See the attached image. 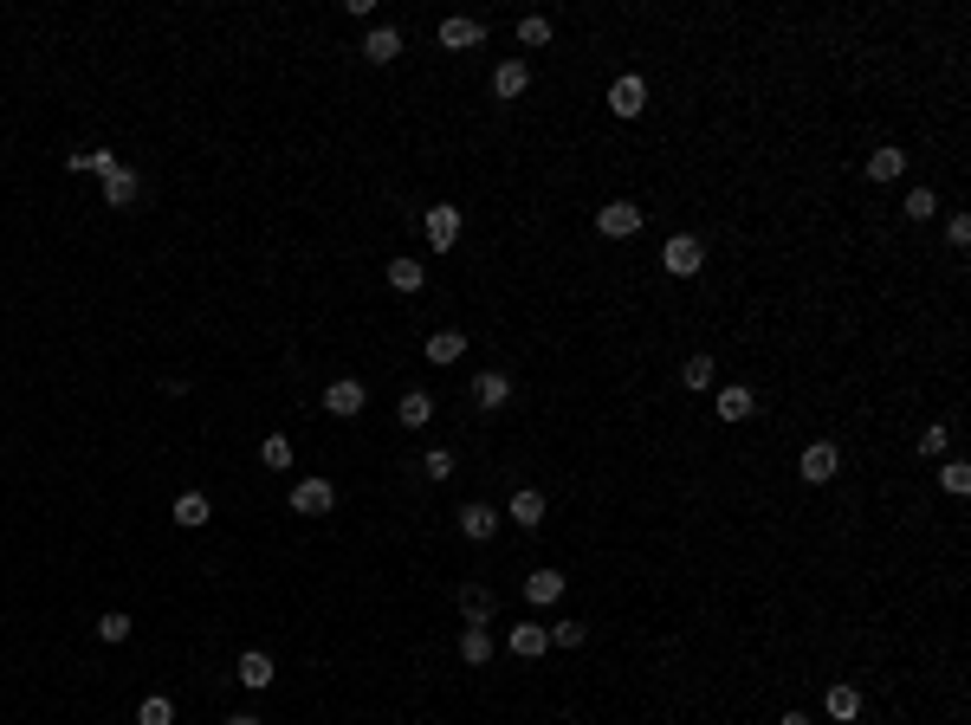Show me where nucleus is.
<instances>
[{
	"instance_id": "7ed1b4c3",
	"label": "nucleus",
	"mask_w": 971,
	"mask_h": 725,
	"mask_svg": "<svg viewBox=\"0 0 971 725\" xmlns=\"http://www.w3.org/2000/svg\"><path fill=\"white\" fill-rule=\"evenodd\" d=\"M836 473H842V454H836V441H810V447L797 454V480H803V486H829Z\"/></svg>"
},
{
	"instance_id": "a211bd4d",
	"label": "nucleus",
	"mask_w": 971,
	"mask_h": 725,
	"mask_svg": "<svg viewBox=\"0 0 971 725\" xmlns=\"http://www.w3.org/2000/svg\"><path fill=\"white\" fill-rule=\"evenodd\" d=\"M175 525H182V531H201V525H208V518H214V505H208V492H182V499H175Z\"/></svg>"
},
{
	"instance_id": "bb28decb",
	"label": "nucleus",
	"mask_w": 971,
	"mask_h": 725,
	"mask_svg": "<svg viewBox=\"0 0 971 725\" xmlns=\"http://www.w3.org/2000/svg\"><path fill=\"white\" fill-rule=\"evenodd\" d=\"M460 661H467V667L492 661V635H486V628H467V635H460Z\"/></svg>"
},
{
	"instance_id": "1a4fd4ad",
	"label": "nucleus",
	"mask_w": 971,
	"mask_h": 725,
	"mask_svg": "<svg viewBox=\"0 0 971 725\" xmlns=\"http://www.w3.org/2000/svg\"><path fill=\"white\" fill-rule=\"evenodd\" d=\"M234 680H240V687H253V693H266L272 680H279V667H272L266 648H246L240 661H234Z\"/></svg>"
},
{
	"instance_id": "dca6fc26",
	"label": "nucleus",
	"mask_w": 971,
	"mask_h": 725,
	"mask_svg": "<svg viewBox=\"0 0 971 725\" xmlns=\"http://www.w3.org/2000/svg\"><path fill=\"white\" fill-rule=\"evenodd\" d=\"M473 402H480V408H505V402H512V376L480 369V376H473Z\"/></svg>"
},
{
	"instance_id": "f3484780",
	"label": "nucleus",
	"mask_w": 971,
	"mask_h": 725,
	"mask_svg": "<svg viewBox=\"0 0 971 725\" xmlns=\"http://www.w3.org/2000/svg\"><path fill=\"white\" fill-rule=\"evenodd\" d=\"M823 713H829V719H842V725L861 719V693L849 687V680H836V687H823Z\"/></svg>"
},
{
	"instance_id": "e433bc0d",
	"label": "nucleus",
	"mask_w": 971,
	"mask_h": 725,
	"mask_svg": "<svg viewBox=\"0 0 971 725\" xmlns=\"http://www.w3.org/2000/svg\"><path fill=\"white\" fill-rule=\"evenodd\" d=\"M421 473H428V480H447V473H454V454H447V447H434V454L421 460Z\"/></svg>"
},
{
	"instance_id": "aec40b11",
	"label": "nucleus",
	"mask_w": 971,
	"mask_h": 725,
	"mask_svg": "<svg viewBox=\"0 0 971 725\" xmlns=\"http://www.w3.org/2000/svg\"><path fill=\"white\" fill-rule=\"evenodd\" d=\"M395 421H402V428H408V434H415V428H428V421H434V395H421V389H408V395H402V402H395Z\"/></svg>"
},
{
	"instance_id": "cd10ccee",
	"label": "nucleus",
	"mask_w": 971,
	"mask_h": 725,
	"mask_svg": "<svg viewBox=\"0 0 971 725\" xmlns=\"http://www.w3.org/2000/svg\"><path fill=\"white\" fill-rule=\"evenodd\" d=\"M130 615H123V609H111V615H98V641H104V648H117V641H130Z\"/></svg>"
},
{
	"instance_id": "c9c22d12",
	"label": "nucleus",
	"mask_w": 971,
	"mask_h": 725,
	"mask_svg": "<svg viewBox=\"0 0 971 725\" xmlns=\"http://www.w3.org/2000/svg\"><path fill=\"white\" fill-rule=\"evenodd\" d=\"M946 240H952V253H965V246H971V214H952V221H946Z\"/></svg>"
},
{
	"instance_id": "f704fd0d",
	"label": "nucleus",
	"mask_w": 971,
	"mask_h": 725,
	"mask_svg": "<svg viewBox=\"0 0 971 725\" xmlns=\"http://www.w3.org/2000/svg\"><path fill=\"white\" fill-rule=\"evenodd\" d=\"M259 460H266V467H292V441H285V434H266Z\"/></svg>"
},
{
	"instance_id": "ddd939ff",
	"label": "nucleus",
	"mask_w": 971,
	"mask_h": 725,
	"mask_svg": "<svg viewBox=\"0 0 971 725\" xmlns=\"http://www.w3.org/2000/svg\"><path fill=\"white\" fill-rule=\"evenodd\" d=\"M505 648H512V661H544V654H551V635H544L538 622H518Z\"/></svg>"
},
{
	"instance_id": "9b49d317",
	"label": "nucleus",
	"mask_w": 971,
	"mask_h": 725,
	"mask_svg": "<svg viewBox=\"0 0 971 725\" xmlns=\"http://www.w3.org/2000/svg\"><path fill=\"white\" fill-rule=\"evenodd\" d=\"M136 201H143V175L117 162V169L104 175V208H136Z\"/></svg>"
},
{
	"instance_id": "7c9ffc66",
	"label": "nucleus",
	"mask_w": 971,
	"mask_h": 725,
	"mask_svg": "<svg viewBox=\"0 0 971 725\" xmlns=\"http://www.w3.org/2000/svg\"><path fill=\"white\" fill-rule=\"evenodd\" d=\"M933 208H939V195H933V188H913V195L900 201V214H907V221H933Z\"/></svg>"
},
{
	"instance_id": "b1692460",
	"label": "nucleus",
	"mask_w": 971,
	"mask_h": 725,
	"mask_svg": "<svg viewBox=\"0 0 971 725\" xmlns=\"http://www.w3.org/2000/svg\"><path fill=\"white\" fill-rule=\"evenodd\" d=\"M713 376H719V369H713V357H706V350H693V357L680 363V389H693V395L713 389Z\"/></svg>"
},
{
	"instance_id": "423d86ee",
	"label": "nucleus",
	"mask_w": 971,
	"mask_h": 725,
	"mask_svg": "<svg viewBox=\"0 0 971 725\" xmlns=\"http://www.w3.org/2000/svg\"><path fill=\"white\" fill-rule=\"evenodd\" d=\"M525 91H531V65L525 59H499V65H492V98H499V104H518Z\"/></svg>"
},
{
	"instance_id": "f03ea898",
	"label": "nucleus",
	"mask_w": 971,
	"mask_h": 725,
	"mask_svg": "<svg viewBox=\"0 0 971 725\" xmlns=\"http://www.w3.org/2000/svg\"><path fill=\"white\" fill-rule=\"evenodd\" d=\"M641 221H648V208H635V201H603L596 208V234L603 240H635Z\"/></svg>"
},
{
	"instance_id": "9d476101",
	"label": "nucleus",
	"mask_w": 971,
	"mask_h": 725,
	"mask_svg": "<svg viewBox=\"0 0 971 725\" xmlns=\"http://www.w3.org/2000/svg\"><path fill=\"white\" fill-rule=\"evenodd\" d=\"M331 505H337V486H331V480H298V486H292V512L324 518Z\"/></svg>"
},
{
	"instance_id": "72a5a7b5",
	"label": "nucleus",
	"mask_w": 971,
	"mask_h": 725,
	"mask_svg": "<svg viewBox=\"0 0 971 725\" xmlns=\"http://www.w3.org/2000/svg\"><path fill=\"white\" fill-rule=\"evenodd\" d=\"M518 39H525V46H551V20H544V13H525V20H518Z\"/></svg>"
},
{
	"instance_id": "0eeeda50",
	"label": "nucleus",
	"mask_w": 971,
	"mask_h": 725,
	"mask_svg": "<svg viewBox=\"0 0 971 725\" xmlns=\"http://www.w3.org/2000/svg\"><path fill=\"white\" fill-rule=\"evenodd\" d=\"M363 402H369V389L357 376H337L331 389H324V415H337V421H350V415H363Z\"/></svg>"
},
{
	"instance_id": "5701e85b",
	"label": "nucleus",
	"mask_w": 971,
	"mask_h": 725,
	"mask_svg": "<svg viewBox=\"0 0 971 725\" xmlns=\"http://www.w3.org/2000/svg\"><path fill=\"white\" fill-rule=\"evenodd\" d=\"M505 518H518L525 531L544 525V492H538V486H518V492H512V512H505Z\"/></svg>"
},
{
	"instance_id": "4c0bfd02",
	"label": "nucleus",
	"mask_w": 971,
	"mask_h": 725,
	"mask_svg": "<svg viewBox=\"0 0 971 725\" xmlns=\"http://www.w3.org/2000/svg\"><path fill=\"white\" fill-rule=\"evenodd\" d=\"M777 725H810V713H784V719H777Z\"/></svg>"
},
{
	"instance_id": "39448f33",
	"label": "nucleus",
	"mask_w": 971,
	"mask_h": 725,
	"mask_svg": "<svg viewBox=\"0 0 971 725\" xmlns=\"http://www.w3.org/2000/svg\"><path fill=\"white\" fill-rule=\"evenodd\" d=\"M609 111L622 123H635L641 111H648V85H641V72H615L609 78Z\"/></svg>"
},
{
	"instance_id": "2f4dec72",
	"label": "nucleus",
	"mask_w": 971,
	"mask_h": 725,
	"mask_svg": "<svg viewBox=\"0 0 971 725\" xmlns=\"http://www.w3.org/2000/svg\"><path fill=\"white\" fill-rule=\"evenodd\" d=\"M544 635H551V648H583V641H590V628H583V622H551Z\"/></svg>"
},
{
	"instance_id": "a878e982",
	"label": "nucleus",
	"mask_w": 971,
	"mask_h": 725,
	"mask_svg": "<svg viewBox=\"0 0 971 725\" xmlns=\"http://www.w3.org/2000/svg\"><path fill=\"white\" fill-rule=\"evenodd\" d=\"M460 357H467V337L460 331H434L428 337V363H460Z\"/></svg>"
},
{
	"instance_id": "6ab92c4d",
	"label": "nucleus",
	"mask_w": 971,
	"mask_h": 725,
	"mask_svg": "<svg viewBox=\"0 0 971 725\" xmlns=\"http://www.w3.org/2000/svg\"><path fill=\"white\" fill-rule=\"evenodd\" d=\"M363 59L369 65H395L402 59V33H395V26H376V33L363 39Z\"/></svg>"
},
{
	"instance_id": "c756f323",
	"label": "nucleus",
	"mask_w": 971,
	"mask_h": 725,
	"mask_svg": "<svg viewBox=\"0 0 971 725\" xmlns=\"http://www.w3.org/2000/svg\"><path fill=\"white\" fill-rule=\"evenodd\" d=\"M136 725H175V700H162V693H149V700L136 706Z\"/></svg>"
},
{
	"instance_id": "473e14b6",
	"label": "nucleus",
	"mask_w": 971,
	"mask_h": 725,
	"mask_svg": "<svg viewBox=\"0 0 971 725\" xmlns=\"http://www.w3.org/2000/svg\"><path fill=\"white\" fill-rule=\"evenodd\" d=\"M946 441H952L946 421H933V428H920V441H913V447H920V460H939V454H946Z\"/></svg>"
},
{
	"instance_id": "6e6552de",
	"label": "nucleus",
	"mask_w": 971,
	"mask_h": 725,
	"mask_svg": "<svg viewBox=\"0 0 971 725\" xmlns=\"http://www.w3.org/2000/svg\"><path fill=\"white\" fill-rule=\"evenodd\" d=\"M713 415L726 421V428H738V421L758 415V395H751L745 382H726V389H719V402H713Z\"/></svg>"
},
{
	"instance_id": "f257e3e1",
	"label": "nucleus",
	"mask_w": 971,
	"mask_h": 725,
	"mask_svg": "<svg viewBox=\"0 0 971 725\" xmlns=\"http://www.w3.org/2000/svg\"><path fill=\"white\" fill-rule=\"evenodd\" d=\"M460 227H467V208H454V201H434V208L421 214V234H428L434 253H447V246L460 240Z\"/></svg>"
},
{
	"instance_id": "2eb2a0df",
	"label": "nucleus",
	"mask_w": 971,
	"mask_h": 725,
	"mask_svg": "<svg viewBox=\"0 0 971 725\" xmlns=\"http://www.w3.org/2000/svg\"><path fill=\"white\" fill-rule=\"evenodd\" d=\"M480 39H486V26H480V20H467V13L441 20V46H447V52H473Z\"/></svg>"
},
{
	"instance_id": "393cba45",
	"label": "nucleus",
	"mask_w": 971,
	"mask_h": 725,
	"mask_svg": "<svg viewBox=\"0 0 971 725\" xmlns=\"http://www.w3.org/2000/svg\"><path fill=\"white\" fill-rule=\"evenodd\" d=\"M389 285L395 292H421V285H428V266H421V259H389Z\"/></svg>"
},
{
	"instance_id": "4468645a",
	"label": "nucleus",
	"mask_w": 971,
	"mask_h": 725,
	"mask_svg": "<svg viewBox=\"0 0 971 725\" xmlns=\"http://www.w3.org/2000/svg\"><path fill=\"white\" fill-rule=\"evenodd\" d=\"M564 583H570L564 570H531V577H525V603L531 609H551L557 596H564Z\"/></svg>"
},
{
	"instance_id": "f8f14e48",
	"label": "nucleus",
	"mask_w": 971,
	"mask_h": 725,
	"mask_svg": "<svg viewBox=\"0 0 971 725\" xmlns=\"http://www.w3.org/2000/svg\"><path fill=\"white\" fill-rule=\"evenodd\" d=\"M861 175H868V182H900V175H907V149L881 143V149H874L868 162H861Z\"/></svg>"
},
{
	"instance_id": "c85d7f7f",
	"label": "nucleus",
	"mask_w": 971,
	"mask_h": 725,
	"mask_svg": "<svg viewBox=\"0 0 971 725\" xmlns=\"http://www.w3.org/2000/svg\"><path fill=\"white\" fill-rule=\"evenodd\" d=\"M939 486H946L952 499H965L971 492V460H946V467H939Z\"/></svg>"
},
{
	"instance_id": "412c9836",
	"label": "nucleus",
	"mask_w": 971,
	"mask_h": 725,
	"mask_svg": "<svg viewBox=\"0 0 971 725\" xmlns=\"http://www.w3.org/2000/svg\"><path fill=\"white\" fill-rule=\"evenodd\" d=\"M460 531H467L473 544H486L492 531H499V512H492V505H480V499H473V505H460Z\"/></svg>"
},
{
	"instance_id": "20e7f679",
	"label": "nucleus",
	"mask_w": 971,
	"mask_h": 725,
	"mask_svg": "<svg viewBox=\"0 0 971 725\" xmlns=\"http://www.w3.org/2000/svg\"><path fill=\"white\" fill-rule=\"evenodd\" d=\"M700 266H706L700 240H693V234H667V246H661V272H667V279H693Z\"/></svg>"
},
{
	"instance_id": "4be33fe9",
	"label": "nucleus",
	"mask_w": 971,
	"mask_h": 725,
	"mask_svg": "<svg viewBox=\"0 0 971 725\" xmlns=\"http://www.w3.org/2000/svg\"><path fill=\"white\" fill-rule=\"evenodd\" d=\"M492 609H499V603H492V590H486V583H467V590H460V615H467V628L492 622Z\"/></svg>"
},
{
	"instance_id": "58836bf2",
	"label": "nucleus",
	"mask_w": 971,
	"mask_h": 725,
	"mask_svg": "<svg viewBox=\"0 0 971 725\" xmlns=\"http://www.w3.org/2000/svg\"><path fill=\"white\" fill-rule=\"evenodd\" d=\"M227 725H259V719H253V713H234V719H227Z\"/></svg>"
}]
</instances>
